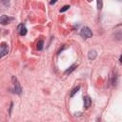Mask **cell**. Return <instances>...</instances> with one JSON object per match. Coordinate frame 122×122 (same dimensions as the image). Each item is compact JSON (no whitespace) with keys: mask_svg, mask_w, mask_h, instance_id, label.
<instances>
[{"mask_svg":"<svg viewBox=\"0 0 122 122\" xmlns=\"http://www.w3.org/2000/svg\"><path fill=\"white\" fill-rule=\"evenodd\" d=\"M11 81L13 83V88L11 89V92L13 93H16V94H21L22 89H21V86H20V84L18 82V79L15 76H12L11 77Z\"/></svg>","mask_w":122,"mask_h":122,"instance_id":"obj_1","label":"cell"},{"mask_svg":"<svg viewBox=\"0 0 122 122\" xmlns=\"http://www.w3.org/2000/svg\"><path fill=\"white\" fill-rule=\"evenodd\" d=\"M80 35L83 38L87 39V38H90V37L92 36V31L89 27H83L80 30Z\"/></svg>","mask_w":122,"mask_h":122,"instance_id":"obj_2","label":"cell"},{"mask_svg":"<svg viewBox=\"0 0 122 122\" xmlns=\"http://www.w3.org/2000/svg\"><path fill=\"white\" fill-rule=\"evenodd\" d=\"M9 52V47L7 43H2L0 45V58L4 57L5 55H7Z\"/></svg>","mask_w":122,"mask_h":122,"instance_id":"obj_3","label":"cell"},{"mask_svg":"<svg viewBox=\"0 0 122 122\" xmlns=\"http://www.w3.org/2000/svg\"><path fill=\"white\" fill-rule=\"evenodd\" d=\"M12 20H13V18L9 17L8 15H2V16H0V24H1V25L9 24L10 21H12Z\"/></svg>","mask_w":122,"mask_h":122,"instance_id":"obj_4","label":"cell"},{"mask_svg":"<svg viewBox=\"0 0 122 122\" xmlns=\"http://www.w3.org/2000/svg\"><path fill=\"white\" fill-rule=\"evenodd\" d=\"M27 28L23 25V24H21V25H19V27H18V32H19V34L20 35H22V36H24V35H26L27 34Z\"/></svg>","mask_w":122,"mask_h":122,"instance_id":"obj_5","label":"cell"},{"mask_svg":"<svg viewBox=\"0 0 122 122\" xmlns=\"http://www.w3.org/2000/svg\"><path fill=\"white\" fill-rule=\"evenodd\" d=\"M92 104V99L89 96H85L84 97V107L85 109H88Z\"/></svg>","mask_w":122,"mask_h":122,"instance_id":"obj_6","label":"cell"},{"mask_svg":"<svg viewBox=\"0 0 122 122\" xmlns=\"http://www.w3.org/2000/svg\"><path fill=\"white\" fill-rule=\"evenodd\" d=\"M96 55H97L96 51H95L94 50H92V51H90L89 53H88V58H89L90 60H93V59L96 57Z\"/></svg>","mask_w":122,"mask_h":122,"instance_id":"obj_7","label":"cell"},{"mask_svg":"<svg viewBox=\"0 0 122 122\" xmlns=\"http://www.w3.org/2000/svg\"><path fill=\"white\" fill-rule=\"evenodd\" d=\"M76 67H77V64H72V65H71V67H70L68 70H66L65 73H66V74H68V73L70 74L71 71H74V69H75Z\"/></svg>","mask_w":122,"mask_h":122,"instance_id":"obj_8","label":"cell"},{"mask_svg":"<svg viewBox=\"0 0 122 122\" xmlns=\"http://www.w3.org/2000/svg\"><path fill=\"white\" fill-rule=\"evenodd\" d=\"M117 79H118V76H117L116 73L112 76V86H116V84H117Z\"/></svg>","mask_w":122,"mask_h":122,"instance_id":"obj_9","label":"cell"},{"mask_svg":"<svg viewBox=\"0 0 122 122\" xmlns=\"http://www.w3.org/2000/svg\"><path fill=\"white\" fill-rule=\"evenodd\" d=\"M43 46H44V41L43 40H39L38 42H37V50L38 51H42L43 50Z\"/></svg>","mask_w":122,"mask_h":122,"instance_id":"obj_10","label":"cell"},{"mask_svg":"<svg viewBox=\"0 0 122 122\" xmlns=\"http://www.w3.org/2000/svg\"><path fill=\"white\" fill-rule=\"evenodd\" d=\"M79 90H80V87H79V86H77L76 88H74V89L71 91V95H70V96H71V97H72V96H73V95H74V94H75Z\"/></svg>","mask_w":122,"mask_h":122,"instance_id":"obj_11","label":"cell"},{"mask_svg":"<svg viewBox=\"0 0 122 122\" xmlns=\"http://www.w3.org/2000/svg\"><path fill=\"white\" fill-rule=\"evenodd\" d=\"M96 5H97V9H98V10H101L102 7H103V2H102V0H96Z\"/></svg>","mask_w":122,"mask_h":122,"instance_id":"obj_12","label":"cell"},{"mask_svg":"<svg viewBox=\"0 0 122 122\" xmlns=\"http://www.w3.org/2000/svg\"><path fill=\"white\" fill-rule=\"evenodd\" d=\"M69 9H70V6H69V5H66V6H64L62 9H60V10H59V11H60V12H65V11H66V10H68Z\"/></svg>","mask_w":122,"mask_h":122,"instance_id":"obj_13","label":"cell"},{"mask_svg":"<svg viewBox=\"0 0 122 122\" xmlns=\"http://www.w3.org/2000/svg\"><path fill=\"white\" fill-rule=\"evenodd\" d=\"M2 1H3L4 5H6V6H7V5L9 4V2H10V0H2Z\"/></svg>","mask_w":122,"mask_h":122,"instance_id":"obj_14","label":"cell"},{"mask_svg":"<svg viewBox=\"0 0 122 122\" xmlns=\"http://www.w3.org/2000/svg\"><path fill=\"white\" fill-rule=\"evenodd\" d=\"M56 2H57V0H51L50 4H51V5H53V4H55Z\"/></svg>","mask_w":122,"mask_h":122,"instance_id":"obj_15","label":"cell"}]
</instances>
